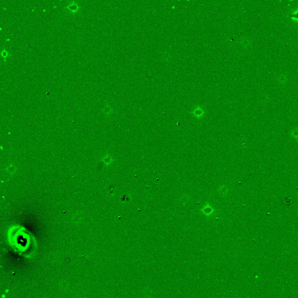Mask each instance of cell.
<instances>
[{"label": "cell", "mask_w": 298, "mask_h": 298, "mask_svg": "<svg viewBox=\"0 0 298 298\" xmlns=\"http://www.w3.org/2000/svg\"><path fill=\"white\" fill-rule=\"evenodd\" d=\"M200 211L202 214L209 217L211 216L214 213L215 209L209 203H206L204 206L201 209Z\"/></svg>", "instance_id": "obj_1"}, {"label": "cell", "mask_w": 298, "mask_h": 298, "mask_svg": "<svg viewBox=\"0 0 298 298\" xmlns=\"http://www.w3.org/2000/svg\"><path fill=\"white\" fill-rule=\"evenodd\" d=\"M192 113L193 115L197 118H201L203 117V116H204V111L203 110V108H201V107H199L194 108L193 110Z\"/></svg>", "instance_id": "obj_2"}, {"label": "cell", "mask_w": 298, "mask_h": 298, "mask_svg": "<svg viewBox=\"0 0 298 298\" xmlns=\"http://www.w3.org/2000/svg\"><path fill=\"white\" fill-rule=\"evenodd\" d=\"M65 8L66 9H68V10H69L70 11H71L73 13H77L79 11V8H80L79 5L77 4H75V2H71V3H70L69 5L66 6Z\"/></svg>", "instance_id": "obj_3"}, {"label": "cell", "mask_w": 298, "mask_h": 298, "mask_svg": "<svg viewBox=\"0 0 298 298\" xmlns=\"http://www.w3.org/2000/svg\"><path fill=\"white\" fill-rule=\"evenodd\" d=\"M9 55V53L7 51H6L5 50H3L1 52V56L4 61H6V58H8Z\"/></svg>", "instance_id": "obj_4"}]
</instances>
